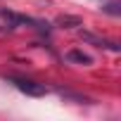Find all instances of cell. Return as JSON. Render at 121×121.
<instances>
[{
	"mask_svg": "<svg viewBox=\"0 0 121 121\" xmlns=\"http://www.w3.org/2000/svg\"><path fill=\"white\" fill-rule=\"evenodd\" d=\"M67 59H69V62H76V64H83V67H90L93 64V57L86 55V52H81V50H69L67 52Z\"/></svg>",
	"mask_w": 121,
	"mask_h": 121,
	"instance_id": "277c9868",
	"label": "cell"
},
{
	"mask_svg": "<svg viewBox=\"0 0 121 121\" xmlns=\"http://www.w3.org/2000/svg\"><path fill=\"white\" fill-rule=\"evenodd\" d=\"M104 10H107L109 14H119V3H109V5L104 7Z\"/></svg>",
	"mask_w": 121,
	"mask_h": 121,
	"instance_id": "52a82bcc",
	"label": "cell"
},
{
	"mask_svg": "<svg viewBox=\"0 0 121 121\" xmlns=\"http://www.w3.org/2000/svg\"><path fill=\"white\" fill-rule=\"evenodd\" d=\"M7 81H10L17 90H22L24 95H31V97H43V95L48 93V88H45L43 83L31 81V78H24V76H10Z\"/></svg>",
	"mask_w": 121,
	"mask_h": 121,
	"instance_id": "6da1fadb",
	"label": "cell"
},
{
	"mask_svg": "<svg viewBox=\"0 0 121 121\" xmlns=\"http://www.w3.org/2000/svg\"><path fill=\"white\" fill-rule=\"evenodd\" d=\"M0 17H3L10 26H31V29H38V31H43L48 24L45 22H40V19H33V17H26V14H14V12H10V10H0Z\"/></svg>",
	"mask_w": 121,
	"mask_h": 121,
	"instance_id": "7a4b0ae2",
	"label": "cell"
},
{
	"mask_svg": "<svg viewBox=\"0 0 121 121\" xmlns=\"http://www.w3.org/2000/svg\"><path fill=\"white\" fill-rule=\"evenodd\" d=\"M55 24L62 29H74V26H81L83 22H81V17H74V14H59L55 19Z\"/></svg>",
	"mask_w": 121,
	"mask_h": 121,
	"instance_id": "5b68a950",
	"label": "cell"
},
{
	"mask_svg": "<svg viewBox=\"0 0 121 121\" xmlns=\"http://www.w3.org/2000/svg\"><path fill=\"white\" fill-rule=\"evenodd\" d=\"M59 95H62L64 100H74V102H78V104H88V102H93L90 97L78 95V93H71V90H59Z\"/></svg>",
	"mask_w": 121,
	"mask_h": 121,
	"instance_id": "8992f818",
	"label": "cell"
},
{
	"mask_svg": "<svg viewBox=\"0 0 121 121\" xmlns=\"http://www.w3.org/2000/svg\"><path fill=\"white\" fill-rule=\"evenodd\" d=\"M81 38H83L86 43H90V45L107 48V50H112V52H119V50H121V48H119V43H114V40H107V38H100V36H95V33H90V31H81Z\"/></svg>",
	"mask_w": 121,
	"mask_h": 121,
	"instance_id": "3957f363",
	"label": "cell"
}]
</instances>
